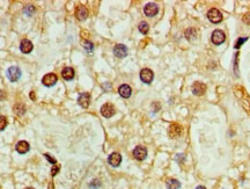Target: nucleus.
I'll list each match as a JSON object with an SVG mask.
<instances>
[{
	"label": "nucleus",
	"mask_w": 250,
	"mask_h": 189,
	"mask_svg": "<svg viewBox=\"0 0 250 189\" xmlns=\"http://www.w3.org/2000/svg\"><path fill=\"white\" fill-rule=\"evenodd\" d=\"M6 74H7V78L9 79L12 83H15L21 78V70L17 66H10L7 70Z\"/></svg>",
	"instance_id": "nucleus-1"
},
{
	"label": "nucleus",
	"mask_w": 250,
	"mask_h": 189,
	"mask_svg": "<svg viewBox=\"0 0 250 189\" xmlns=\"http://www.w3.org/2000/svg\"><path fill=\"white\" fill-rule=\"evenodd\" d=\"M207 17L208 20L211 22H213V23H219V22L222 21V14L217 8H211L207 12Z\"/></svg>",
	"instance_id": "nucleus-2"
},
{
	"label": "nucleus",
	"mask_w": 250,
	"mask_h": 189,
	"mask_svg": "<svg viewBox=\"0 0 250 189\" xmlns=\"http://www.w3.org/2000/svg\"><path fill=\"white\" fill-rule=\"evenodd\" d=\"M225 40H226V35H225V33L222 32V30L217 29V30H214V32L212 33L211 41H212V43H214L215 45H220L221 43L225 42Z\"/></svg>",
	"instance_id": "nucleus-3"
},
{
	"label": "nucleus",
	"mask_w": 250,
	"mask_h": 189,
	"mask_svg": "<svg viewBox=\"0 0 250 189\" xmlns=\"http://www.w3.org/2000/svg\"><path fill=\"white\" fill-rule=\"evenodd\" d=\"M153 78H154V73H153V71L150 70V68H142L140 71V79L142 83L151 84Z\"/></svg>",
	"instance_id": "nucleus-4"
},
{
	"label": "nucleus",
	"mask_w": 250,
	"mask_h": 189,
	"mask_svg": "<svg viewBox=\"0 0 250 189\" xmlns=\"http://www.w3.org/2000/svg\"><path fill=\"white\" fill-rule=\"evenodd\" d=\"M168 135H169L170 138H178L182 135V126L180 124H177V123H172V125L169 126Z\"/></svg>",
	"instance_id": "nucleus-5"
},
{
	"label": "nucleus",
	"mask_w": 250,
	"mask_h": 189,
	"mask_svg": "<svg viewBox=\"0 0 250 189\" xmlns=\"http://www.w3.org/2000/svg\"><path fill=\"white\" fill-rule=\"evenodd\" d=\"M75 17L78 19L79 21L86 20L88 17V10L83 5L77 6V8H75Z\"/></svg>",
	"instance_id": "nucleus-6"
},
{
	"label": "nucleus",
	"mask_w": 250,
	"mask_h": 189,
	"mask_svg": "<svg viewBox=\"0 0 250 189\" xmlns=\"http://www.w3.org/2000/svg\"><path fill=\"white\" fill-rule=\"evenodd\" d=\"M133 157H134L137 160H139V161L146 159V157H147V150H146V147L144 146L135 147L134 150H133Z\"/></svg>",
	"instance_id": "nucleus-7"
},
{
	"label": "nucleus",
	"mask_w": 250,
	"mask_h": 189,
	"mask_svg": "<svg viewBox=\"0 0 250 189\" xmlns=\"http://www.w3.org/2000/svg\"><path fill=\"white\" fill-rule=\"evenodd\" d=\"M114 55L118 58H124L127 56V48L124 44H116L114 48Z\"/></svg>",
	"instance_id": "nucleus-8"
},
{
	"label": "nucleus",
	"mask_w": 250,
	"mask_h": 189,
	"mask_svg": "<svg viewBox=\"0 0 250 189\" xmlns=\"http://www.w3.org/2000/svg\"><path fill=\"white\" fill-rule=\"evenodd\" d=\"M191 89H192L193 94L197 95V96H200V95H203L204 93L206 92V86H205L203 83L196 81V83H193V84H192Z\"/></svg>",
	"instance_id": "nucleus-9"
},
{
	"label": "nucleus",
	"mask_w": 250,
	"mask_h": 189,
	"mask_svg": "<svg viewBox=\"0 0 250 189\" xmlns=\"http://www.w3.org/2000/svg\"><path fill=\"white\" fill-rule=\"evenodd\" d=\"M108 163L111 165L112 167H117L119 166V164L122 163V156L118 152H112L108 158Z\"/></svg>",
	"instance_id": "nucleus-10"
},
{
	"label": "nucleus",
	"mask_w": 250,
	"mask_h": 189,
	"mask_svg": "<svg viewBox=\"0 0 250 189\" xmlns=\"http://www.w3.org/2000/svg\"><path fill=\"white\" fill-rule=\"evenodd\" d=\"M57 75L55 73H49L47 74V75H44L43 77V79H42V83H43V85L44 86H47V87H50V86H53V85L57 83Z\"/></svg>",
	"instance_id": "nucleus-11"
},
{
	"label": "nucleus",
	"mask_w": 250,
	"mask_h": 189,
	"mask_svg": "<svg viewBox=\"0 0 250 189\" xmlns=\"http://www.w3.org/2000/svg\"><path fill=\"white\" fill-rule=\"evenodd\" d=\"M101 114H102L104 117L109 118V117H111L112 115H115V107L111 105V103H105V105H103L102 108H101Z\"/></svg>",
	"instance_id": "nucleus-12"
},
{
	"label": "nucleus",
	"mask_w": 250,
	"mask_h": 189,
	"mask_svg": "<svg viewBox=\"0 0 250 189\" xmlns=\"http://www.w3.org/2000/svg\"><path fill=\"white\" fill-rule=\"evenodd\" d=\"M157 12H159V7H157L155 4H153V2L147 4V5L145 6V8H144V13H145L147 16H151V17L156 15Z\"/></svg>",
	"instance_id": "nucleus-13"
},
{
	"label": "nucleus",
	"mask_w": 250,
	"mask_h": 189,
	"mask_svg": "<svg viewBox=\"0 0 250 189\" xmlns=\"http://www.w3.org/2000/svg\"><path fill=\"white\" fill-rule=\"evenodd\" d=\"M78 103L82 108H88L89 103H90V94L89 93H82L79 95L78 98Z\"/></svg>",
	"instance_id": "nucleus-14"
},
{
	"label": "nucleus",
	"mask_w": 250,
	"mask_h": 189,
	"mask_svg": "<svg viewBox=\"0 0 250 189\" xmlns=\"http://www.w3.org/2000/svg\"><path fill=\"white\" fill-rule=\"evenodd\" d=\"M118 93H119L120 96H123V98H125V99H127V98H130L131 94H132V89H131V87L129 86V85H120L119 88H118Z\"/></svg>",
	"instance_id": "nucleus-15"
},
{
	"label": "nucleus",
	"mask_w": 250,
	"mask_h": 189,
	"mask_svg": "<svg viewBox=\"0 0 250 189\" xmlns=\"http://www.w3.org/2000/svg\"><path fill=\"white\" fill-rule=\"evenodd\" d=\"M15 148L20 154H25V153H27L29 151L30 146H29V143L26 142V141H20V142L16 144Z\"/></svg>",
	"instance_id": "nucleus-16"
},
{
	"label": "nucleus",
	"mask_w": 250,
	"mask_h": 189,
	"mask_svg": "<svg viewBox=\"0 0 250 189\" xmlns=\"http://www.w3.org/2000/svg\"><path fill=\"white\" fill-rule=\"evenodd\" d=\"M32 48H34V45H32V43L29 41V40H22L21 41V44H20V49L21 51L23 53H29L31 52V50H32Z\"/></svg>",
	"instance_id": "nucleus-17"
},
{
	"label": "nucleus",
	"mask_w": 250,
	"mask_h": 189,
	"mask_svg": "<svg viewBox=\"0 0 250 189\" xmlns=\"http://www.w3.org/2000/svg\"><path fill=\"white\" fill-rule=\"evenodd\" d=\"M62 75L65 80H72L74 77V70L72 68H65L62 71Z\"/></svg>",
	"instance_id": "nucleus-18"
},
{
	"label": "nucleus",
	"mask_w": 250,
	"mask_h": 189,
	"mask_svg": "<svg viewBox=\"0 0 250 189\" xmlns=\"http://www.w3.org/2000/svg\"><path fill=\"white\" fill-rule=\"evenodd\" d=\"M167 188L168 189H180L181 182L176 179H168L167 180Z\"/></svg>",
	"instance_id": "nucleus-19"
},
{
	"label": "nucleus",
	"mask_w": 250,
	"mask_h": 189,
	"mask_svg": "<svg viewBox=\"0 0 250 189\" xmlns=\"http://www.w3.org/2000/svg\"><path fill=\"white\" fill-rule=\"evenodd\" d=\"M185 37H187L190 42H192L193 40L197 37V32H196V29H193V28H189V29H187V30H185Z\"/></svg>",
	"instance_id": "nucleus-20"
},
{
	"label": "nucleus",
	"mask_w": 250,
	"mask_h": 189,
	"mask_svg": "<svg viewBox=\"0 0 250 189\" xmlns=\"http://www.w3.org/2000/svg\"><path fill=\"white\" fill-rule=\"evenodd\" d=\"M13 110H14L15 114L22 116L26 113V106L23 105V103H16V105L14 106V109H13Z\"/></svg>",
	"instance_id": "nucleus-21"
},
{
	"label": "nucleus",
	"mask_w": 250,
	"mask_h": 189,
	"mask_svg": "<svg viewBox=\"0 0 250 189\" xmlns=\"http://www.w3.org/2000/svg\"><path fill=\"white\" fill-rule=\"evenodd\" d=\"M138 28H139V32H140L141 34H144V35H146V34L148 33V30H150V26H148V23L145 21L140 22Z\"/></svg>",
	"instance_id": "nucleus-22"
},
{
	"label": "nucleus",
	"mask_w": 250,
	"mask_h": 189,
	"mask_svg": "<svg viewBox=\"0 0 250 189\" xmlns=\"http://www.w3.org/2000/svg\"><path fill=\"white\" fill-rule=\"evenodd\" d=\"M82 45H83V48L86 49V51H87L88 53H92V52H93L94 45H93V43H92V42H89V41H83V42H82Z\"/></svg>",
	"instance_id": "nucleus-23"
},
{
	"label": "nucleus",
	"mask_w": 250,
	"mask_h": 189,
	"mask_svg": "<svg viewBox=\"0 0 250 189\" xmlns=\"http://www.w3.org/2000/svg\"><path fill=\"white\" fill-rule=\"evenodd\" d=\"M23 12L26 13L27 15L30 16L31 14H32V13L35 12V7H34V6H31V5H28V6H26V7H25V10H23Z\"/></svg>",
	"instance_id": "nucleus-24"
},
{
	"label": "nucleus",
	"mask_w": 250,
	"mask_h": 189,
	"mask_svg": "<svg viewBox=\"0 0 250 189\" xmlns=\"http://www.w3.org/2000/svg\"><path fill=\"white\" fill-rule=\"evenodd\" d=\"M6 126H7V118L5 116H0V131L4 130Z\"/></svg>",
	"instance_id": "nucleus-25"
},
{
	"label": "nucleus",
	"mask_w": 250,
	"mask_h": 189,
	"mask_svg": "<svg viewBox=\"0 0 250 189\" xmlns=\"http://www.w3.org/2000/svg\"><path fill=\"white\" fill-rule=\"evenodd\" d=\"M59 169H60V166L59 165H53L52 166V169H51V175L52 176H55V175H57L58 172H59Z\"/></svg>",
	"instance_id": "nucleus-26"
},
{
	"label": "nucleus",
	"mask_w": 250,
	"mask_h": 189,
	"mask_svg": "<svg viewBox=\"0 0 250 189\" xmlns=\"http://www.w3.org/2000/svg\"><path fill=\"white\" fill-rule=\"evenodd\" d=\"M247 40H248L247 37H241V38H239V40H237V42H236V44H235V49H239V48L241 47V45H242V44H243Z\"/></svg>",
	"instance_id": "nucleus-27"
},
{
	"label": "nucleus",
	"mask_w": 250,
	"mask_h": 189,
	"mask_svg": "<svg viewBox=\"0 0 250 189\" xmlns=\"http://www.w3.org/2000/svg\"><path fill=\"white\" fill-rule=\"evenodd\" d=\"M89 186H90L92 188H94V189H97L100 186H101V182H100L99 180H96V179H95V180H93V181L90 182V184H89Z\"/></svg>",
	"instance_id": "nucleus-28"
},
{
	"label": "nucleus",
	"mask_w": 250,
	"mask_h": 189,
	"mask_svg": "<svg viewBox=\"0 0 250 189\" xmlns=\"http://www.w3.org/2000/svg\"><path fill=\"white\" fill-rule=\"evenodd\" d=\"M44 157L47 158V160H49V161H50V163H51L52 165H57V160H56L55 158H52L51 156L49 154V153H44Z\"/></svg>",
	"instance_id": "nucleus-29"
},
{
	"label": "nucleus",
	"mask_w": 250,
	"mask_h": 189,
	"mask_svg": "<svg viewBox=\"0 0 250 189\" xmlns=\"http://www.w3.org/2000/svg\"><path fill=\"white\" fill-rule=\"evenodd\" d=\"M30 98H31V100H34V101L36 100V95L34 94V92H31L30 93Z\"/></svg>",
	"instance_id": "nucleus-30"
},
{
	"label": "nucleus",
	"mask_w": 250,
	"mask_h": 189,
	"mask_svg": "<svg viewBox=\"0 0 250 189\" xmlns=\"http://www.w3.org/2000/svg\"><path fill=\"white\" fill-rule=\"evenodd\" d=\"M47 189H55V184H53V182H50V183H49Z\"/></svg>",
	"instance_id": "nucleus-31"
},
{
	"label": "nucleus",
	"mask_w": 250,
	"mask_h": 189,
	"mask_svg": "<svg viewBox=\"0 0 250 189\" xmlns=\"http://www.w3.org/2000/svg\"><path fill=\"white\" fill-rule=\"evenodd\" d=\"M196 189H206V188H205V187H203V186H198Z\"/></svg>",
	"instance_id": "nucleus-32"
},
{
	"label": "nucleus",
	"mask_w": 250,
	"mask_h": 189,
	"mask_svg": "<svg viewBox=\"0 0 250 189\" xmlns=\"http://www.w3.org/2000/svg\"><path fill=\"white\" fill-rule=\"evenodd\" d=\"M25 189H34V188H31V187H27V188H25Z\"/></svg>",
	"instance_id": "nucleus-33"
}]
</instances>
